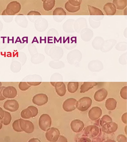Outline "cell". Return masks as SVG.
Segmentation results:
<instances>
[{
	"mask_svg": "<svg viewBox=\"0 0 127 142\" xmlns=\"http://www.w3.org/2000/svg\"><path fill=\"white\" fill-rule=\"evenodd\" d=\"M92 102V100L90 97H83L77 101L76 108L80 111H85L91 106Z\"/></svg>",
	"mask_w": 127,
	"mask_h": 142,
	"instance_id": "6da1fadb",
	"label": "cell"
},
{
	"mask_svg": "<svg viewBox=\"0 0 127 142\" xmlns=\"http://www.w3.org/2000/svg\"><path fill=\"white\" fill-rule=\"evenodd\" d=\"M51 124V119L48 115L45 114L40 116L39 120V125L42 130L46 131L50 127Z\"/></svg>",
	"mask_w": 127,
	"mask_h": 142,
	"instance_id": "7a4b0ae2",
	"label": "cell"
},
{
	"mask_svg": "<svg viewBox=\"0 0 127 142\" xmlns=\"http://www.w3.org/2000/svg\"><path fill=\"white\" fill-rule=\"evenodd\" d=\"M60 134V131L57 128L52 127L47 130L45 133V137L48 141L55 142L58 140Z\"/></svg>",
	"mask_w": 127,
	"mask_h": 142,
	"instance_id": "3957f363",
	"label": "cell"
},
{
	"mask_svg": "<svg viewBox=\"0 0 127 142\" xmlns=\"http://www.w3.org/2000/svg\"><path fill=\"white\" fill-rule=\"evenodd\" d=\"M19 125L21 129L27 133H31L34 130V125L31 121L20 118Z\"/></svg>",
	"mask_w": 127,
	"mask_h": 142,
	"instance_id": "277c9868",
	"label": "cell"
},
{
	"mask_svg": "<svg viewBox=\"0 0 127 142\" xmlns=\"http://www.w3.org/2000/svg\"><path fill=\"white\" fill-rule=\"evenodd\" d=\"M99 132L98 127L95 125H90L87 126L84 131L85 136L91 138L96 136Z\"/></svg>",
	"mask_w": 127,
	"mask_h": 142,
	"instance_id": "5b68a950",
	"label": "cell"
},
{
	"mask_svg": "<svg viewBox=\"0 0 127 142\" xmlns=\"http://www.w3.org/2000/svg\"><path fill=\"white\" fill-rule=\"evenodd\" d=\"M77 102V100L74 98H68L64 102L63 105V108L65 111H72L76 108Z\"/></svg>",
	"mask_w": 127,
	"mask_h": 142,
	"instance_id": "8992f818",
	"label": "cell"
},
{
	"mask_svg": "<svg viewBox=\"0 0 127 142\" xmlns=\"http://www.w3.org/2000/svg\"><path fill=\"white\" fill-rule=\"evenodd\" d=\"M102 131L107 134H110L114 132L117 129L118 125L116 123L112 122L105 124L102 126Z\"/></svg>",
	"mask_w": 127,
	"mask_h": 142,
	"instance_id": "52a82bcc",
	"label": "cell"
},
{
	"mask_svg": "<svg viewBox=\"0 0 127 142\" xmlns=\"http://www.w3.org/2000/svg\"><path fill=\"white\" fill-rule=\"evenodd\" d=\"M32 101L33 103L38 106H42L47 102L48 97L45 94H38L34 96Z\"/></svg>",
	"mask_w": 127,
	"mask_h": 142,
	"instance_id": "ba28073f",
	"label": "cell"
},
{
	"mask_svg": "<svg viewBox=\"0 0 127 142\" xmlns=\"http://www.w3.org/2000/svg\"><path fill=\"white\" fill-rule=\"evenodd\" d=\"M3 106L5 109L11 112H14L18 109L19 104L15 100H8L5 102Z\"/></svg>",
	"mask_w": 127,
	"mask_h": 142,
	"instance_id": "9c48e42d",
	"label": "cell"
},
{
	"mask_svg": "<svg viewBox=\"0 0 127 142\" xmlns=\"http://www.w3.org/2000/svg\"><path fill=\"white\" fill-rule=\"evenodd\" d=\"M102 114L101 109L98 106H94L91 108L88 112V116L92 120L94 121L98 119Z\"/></svg>",
	"mask_w": 127,
	"mask_h": 142,
	"instance_id": "30bf717a",
	"label": "cell"
},
{
	"mask_svg": "<svg viewBox=\"0 0 127 142\" xmlns=\"http://www.w3.org/2000/svg\"><path fill=\"white\" fill-rule=\"evenodd\" d=\"M52 85L55 87L56 91L60 96H62L65 94L66 92V87L63 82H51Z\"/></svg>",
	"mask_w": 127,
	"mask_h": 142,
	"instance_id": "8fae6325",
	"label": "cell"
},
{
	"mask_svg": "<svg viewBox=\"0 0 127 142\" xmlns=\"http://www.w3.org/2000/svg\"><path fill=\"white\" fill-rule=\"evenodd\" d=\"M71 128L74 132L78 133L82 131L84 126L83 122L78 119L73 120L70 123Z\"/></svg>",
	"mask_w": 127,
	"mask_h": 142,
	"instance_id": "7c38bea8",
	"label": "cell"
},
{
	"mask_svg": "<svg viewBox=\"0 0 127 142\" xmlns=\"http://www.w3.org/2000/svg\"><path fill=\"white\" fill-rule=\"evenodd\" d=\"M107 93V90L104 88L101 89L95 93L94 96V99L97 101H102L106 97Z\"/></svg>",
	"mask_w": 127,
	"mask_h": 142,
	"instance_id": "4fadbf2b",
	"label": "cell"
},
{
	"mask_svg": "<svg viewBox=\"0 0 127 142\" xmlns=\"http://www.w3.org/2000/svg\"><path fill=\"white\" fill-rule=\"evenodd\" d=\"M3 96L7 98H14L17 94L16 89L13 87L9 86L6 88L3 91Z\"/></svg>",
	"mask_w": 127,
	"mask_h": 142,
	"instance_id": "5bb4252c",
	"label": "cell"
},
{
	"mask_svg": "<svg viewBox=\"0 0 127 142\" xmlns=\"http://www.w3.org/2000/svg\"><path fill=\"white\" fill-rule=\"evenodd\" d=\"M103 9L106 15H114L116 11L115 6L111 2L106 3L104 5Z\"/></svg>",
	"mask_w": 127,
	"mask_h": 142,
	"instance_id": "9a60e30c",
	"label": "cell"
},
{
	"mask_svg": "<svg viewBox=\"0 0 127 142\" xmlns=\"http://www.w3.org/2000/svg\"><path fill=\"white\" fill-rule=\"evenodd\" d=\"M97 84V83L95 82H84L81 86L80 92L84 93Z\"/></svg>",
	"mask_w": 127,
	"mask_h": 142,
	"instance_id": "2e32d148",
	"label": "cell"
},
{
	"mask_svg": "<svg viewBox=\"0 0 127 142\" xmlns=\"http://www.w3.org/2000/svg\"><path fill=\"white\" fill-rule=\"evenodd\" d=\"M117 102L113 98H109L106 100L105 103V106L106 108L109 110L114 109L116 107Z\"/></svg>",
	"mask_w": 127,
	"mask_h": 142,
	"instance_id": "e0dca14e",
	"label": "cell"
},
{
	"mask_svg": "<svg viewBox=\"0 0 127 142\" xmlns=\"http://www.w3.org/2000/svg\"><path fill=\"white\" fill-rule=\"evenodd\" d=\"M113 3L116 8L119 10L123 9L127 5V0H114Z\"/></svg>",
	"mask_w": 127,
	"mask_h": 142,
	"instance_id": "ac0fdd59",
	"label": "cell"
},
{
	"mask_svg": "<svg viewBox=\"0 0 127 142\" xmlns=\"http://www.w3.org/2000/svg\"><path fill=\"white\" fill-rule=\"evenodd\" d=\"M88 7L91 15H104L102 11L97 8L89 5H88Z\"/></svg>",
	"mask_w": 127,
	"mask_h": 142,
	"instance_id": "d6986e66",
	"label": "cell"
},
{
	"mask_svg": "<svg viewBox=\"0 0 127 142\" xmlns=\"http://www.w3.org/2000/svg\"><path fill=\"white\" fill-rule=\"evenodd\" d=\"M54 0H45L43 3V7L46 11H49L52 9L55 5Z\"/></svg>",
	"mask_w": 127,
	"mask_h": 142,
	"instance_id": "ffe728a7",
	"label": "cell"
},
{
	"mask_svg": "<svg viewBox=\"0 0 127 142\" xmlns=\"http://www.w3.org/2000/svg\"><path fill=\"white\" fill-rule=\"evenodd\" d=\"M78 82H69L67 86L68 91L71 93H74L78 89Z\"/></svg>",
	"mask_w": 127,
	"mask_h": 142,
	"instance_id": "44dd1931",
	"label": "cell"
},
{
	"mask_svg": "<svg viewBox=\"0 0 127 142\" xmlns=\"http://www.w3.org/2000/svg\"><path fill=\"white\" fill-rule=\"evenodd\" d=\"M65 8L68 12L70 13H74L77 12L79 10L80 6H74L70 4L68 1L65 4Z\"/></svg>",
	"mask_w": 127,
	"mask_h": 142,
	"instance_id": "7402d4cb",
	"label": "cell"
},
{
	"mask_svg": "<svg viewBox=\"0 0 127 142\" xmlns=\"http://www.w3.org/2000/svg\"><path fill=\"white\" fill-rule=\"evenodd\" d=\"M21 115L22 118L28 119L32 117V114L31 111L28 107L22 111Z\"/></svg>",
	"mask_w": 127,
	"mask_h": 142,
	"instance_id": "603a6c76",
	"label": "cell"
},
{
	"mask_svg": "<svg viewBox=\"0 0 127 142\" xmlns=\"http://www.w3.org/2000/svg\"><path fill=\"white\" fill-rule=\"evenodd\" d=\"M4 116L3 119V123L5 125L9 124L11 122V115L9 113L4 111Z\"/></svg>",
	"mask_w": 127,
	"mask_h": 142,
	"instance_id": "cb8c5ba5",
	"label": "cell"
},
{
	"mask_svg": "<svg viewBox=\"0 0 127 142\" xmlns=\"http://www.w3.org/2000/svg\"><path fill=\"white\" fill-rule=\"evenodd\" d=\"M112 121L111 118L109 115H104L100 119L99 121V124L102 126L105 123Z\"/></svg>",
	"mask_w": 127,
	"mask_h": 142,
	"instance_id": "d4e9b609",
	"label": "cell"
},
{
	"mask_svg": "<svg viewBox=\"0 0 127 142\" xmlns=\"http://www.w3.org/2000/svg\"><path fill=\"white\" fill-rule=\"evenodd\" d=\"M13 129L17 132H20L23 131L21 129L20 125L19 119L15 120L12 124Z\"/></svg>",
	"mask_w": 127,
	"mask_h": 142,
	"instance_id": "484cf974",
	"label": "cell"
},
{
	"mask_svg": "<svg viewBox=\"0 0 127 142\" xmlns=\"http://www.w3.org/2000/svg\"><path fill=\"white\" fill-rule=\"evenodd\" d=\"M66 13L62 8H56L54 11L53 15H66Z\"/></svg>",
	"mask_w": 127,
	"mask_h": 142,
	"instance_id": "4316f807",
	"label": "cell"
},
{
	"mask_svg": "<svg viewBox=\"0 0 127 142\" xmlns=\"http://www.w3.org/2000/svg\"><path fill=\"white\" fill-rule=\"evenodd\" d=\"M31 86V85L28 84L26 82H21L19 85V87L21 90L24 91L28 89Z\"/></svg>",
	"mask_w": 127,
	"mask_h": 142,
	"instance_id": "83f0119b",
	"label": "cell"
},
{
	"mask_svg": "<svg viewBox=\"0 0 127 142\" xmlns=\"http://www.w3.org/2000/svg\"><path fill=\"white\" fill-rule=\"evenodd\" d=\"M30 109L32 112V117L35 116L38 113V109L35 106H30L28 107Z\"/></svg>",
	"mask_w": 127,
	"mask_h": 142,
	"instance_id": "f1b7e54d",
	"label": "cell"
},
{
	"mask_svg": "<svg viewBox=\"0 0 127 142\" xmlns=\"http://www.w3.org/2000/svg\"><path fill=\"white\" fill-rule=\"evenodd\" d=\"M120 95L121 97L124 99H127V86L123 87L121 89Z\"/></svg>",
	"mask_w": 127,
	"mask_h": 142,
	"instance_id": "f546056e",
	"label": "cell"
},
{
	"mask_svg": "<svg viewBox=\"0 0 127 142\" xmlns=\"http://www.w3.org/2000/svg\"><path fill=\"white\" fill-rule=\"evenodd\" d=\"M69 2L71 5L75 6H80L82 0H68Z\"/></svg>",
	"mask_w": 127,
	"mask_h": 142,
	"instance_id": "4dcf8cb0",
	"label": "cell"
},
{
	"mask_svg": "<svg viewBox=\"0 0 127 142\" xmlns=\"http://www.w3.org/2000/svg\"><path fill=\"white\" fill-rule=\"evenodd\" d=\"M117 139L118 142H127V137L123 134L119 135L117 137Z\"/></svg>",
	"mask_w": 127,
	"mask_h": 142,
	"instance_id": "1f68e13d",
	"label": "cell"
},
{
	"mask_svg": "<svg viewBox=\"0 0 127 142\" xmlns=\"http://www.w3.org/2000/svg\"><path fill=\"white\" fill-rule=\"evenodd\" d=\"M58 138L59 139H58L57 142H67V139L63 136L60 135Z\"/></svg>",
	"mask_w": 127,
	"mask_h": 142,
	"instance_id": "d6a6232c",
	"label": "cell"
},
{
	"mask_svg": "<svg viewBox=\"0 0 127 142\" xmlns=\"http://www.w3.org/2000/svg\"><path fill=\"white\" fill-rule=\"evenodd\" d=\"M78 140V142H91V140L90 138L88 137H85L80 138Z\"/></svg>",
	"mask_w": 127,
	"mask_h": 142,
	"instance_id": "836d02e7",
	"label": "cell"
},
{
	"mask_svg": "<svg viewBox=\"0 0 127 142\" xmlns=\"http://www.w3.org/2000/svg\"><path fill=\"white\" fill-rule=\"evenodd\" d=\"M127 113H124L122 116L121 119L123 122L125 124L127 123Z\"/></svg>",
	"mask_w": 127,
	"mask_h": 142,
	"instance_id": "e575fe53",
	"label": "cell"
},
{
	"mask_svg": "<svg viewBox=\"0 0 127 142\" xmlns=\"http://www.w3.org/2000/svg\"><path fill=\"white\" fill-rule=\"evenodd\" d=\"M5 87H2L0 88V100H3L5 98L2 95V92Z\"/></svg>",
	"mask_w": 127,
	"mask_h": 142,
	"instance_id": "d590c367",
	"label": "cell"
},
{
	"mask_svg": "<svg viewBox=\"0 0 127 142\" xmlns=\"http://www.w3.org/2000/svg\"><path fill=\"white\" fill-rule=\"evenodd\" d=\"M30 85L32 86H37L39 85L41 82H27Z\"/></svg>",
	"mask_w": 127,
	"mask_h": 142,
	"instance_id": "8d00e7d4",
	"label": "cell"
},
{
	"mask_svg": "<svg viewBox=\"0 0 127 142\" xmlns=\"http://www.w3.org/2000/svg\"><path fill=\"white\" fill-rule=\"evenodd\" d=\"M4 111L0 107V116L3 119L4 116Z\"/></svg>",
	"mask_w": 127,
	"mask_h": 142,
	"instance_id": "74e56055",
	"label": "cell"
},
{
	"mask_svg": "<svg viewBox=\"0 0 127 142\" xmlns=\"http://www.w3.org/2000/svg\"><path fill=\"white\" fill-rule=\"evenodd\" d=\"M29 142H40V141L37 138H33L30 140Z\"/></svg>",
	"mask_w": 127,
	"mask_h": 142,
	"instance_id": "f35d334b",
	"label": "cell"
},
{
	"mask_svg": "<svg viewBox=\"0 0 127 142\" xmlns=\"http://www.w3.org/2000/svg\"><path fill=\"white\" fill-rule=\"evenodd\" d=\"M2 123L3 118L0 116V129L2 127Z\"/></svg>",
	"mask_w": 127,
	"mask_h": 142,
	"instance_id": "ab89813d",
	"label": "cell"
}]
</instances>
